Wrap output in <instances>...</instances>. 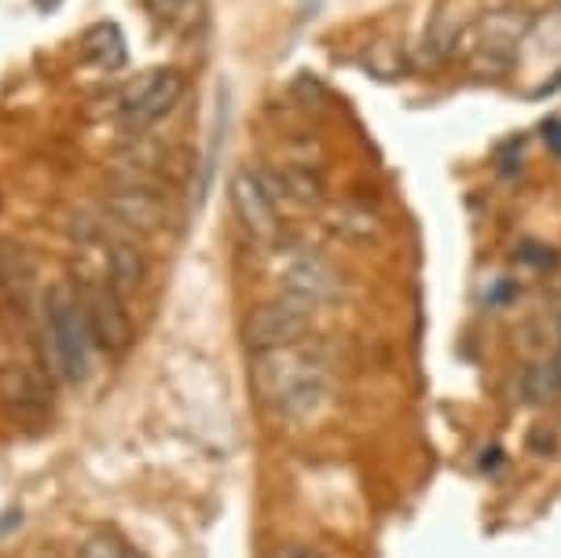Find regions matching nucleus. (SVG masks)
I'll use <instances>...</instances> for the list:
<instances>
[{
    "mask_svg": "<svg viewBox=\"0 0 561 558\" xmlns=\"http://www.w3.org/2000/svg\"><path fill=\"white\" fill-rule=\"evenodd\" d=\"M78 558H144V555L125 547V540H118L114 533H92L89 540L78 547Z\"/></svg>",
    "mask_w": 561,
    "mask_h": 558,
    "instance_id": "obj_17",
    "label": "nucleus"
},
{
    "mask_svg": "<svg viewBox=\"0 0 561 558\" xmlns=\"http://www.w3.org/2000/svg\"><path fill=\"white\" fill-rule=\"evenodd\" d=\"M528 23L525 12H514L511 4L506 8H489L484 19L478 26H470V56L473 62H481V67H506L514 56H517V45L528 37Z\"/></svg>",
    "mask_w": 561,
    "mask_h": 558,
    "instance_id": "obj_6",
    "label": "nucleus"
},
{
    "mask_svg": "<svg viewBox=\"0 0 561 558\" xmlns=\"http://www.w3.org/2000/svg\"><path fill=\"white\" fill-rule=\"evenodd\" d=\"M275 280H279L283 294H290V298H298V301H309L316 309L337 294V272L331 269V261L301 247L287 250V254L275 261Z\"/></svg>",
    "mask_w": 561,
    "mask_h": 558,
    "instance_id": "obj_7",
    "label": "nucleus"
},
{
    "mask_svg": "<svg viewBox=\"0 0 561 558\" xmlns=\"http://www.w3.org/2000/svg\"><path fill=\"white\" fill-rule=\"evenodd\" d=\"M228 198H231V209H236L239 225L247 228L253 239L279 236V206H275V198L268 195V187H264L261 173L239 170L228 184Z\"/></svg>",
    "mask_w": 561,
    "mask_h": 558,
    "instance_id": "obj_8",
    "label": "nucleus"
},
{
    "mask_svg": "<svg viewBox=\"0 0 561 558\" xmlns=\"http://www.w3.org/2000/svg\"><path fill=\"white\" fill-rule=\"evenodd\" d=\"M34 258L26 254V247L4 243L0 247V291L12 298V305H30V294H34Z\"/></svg>",
    "mask_w": 561,
    "mask_h": 558,
    "instance_id": "obj_12",
    "label": "nucleus"
},
{
    "mask_svg": "<svg viewBox=\"0 0 561 558\" xmlns=\"http://www.w3.org/2000/svg\"><path fill=\"white\" fill-rule=\"evenodd\" d=\"M81 56L100 70H122L125 59H129V45H125V34L118 23H96L89 34L81 37Z\"/></svg>",
    "mask_w": 561,
    "mask_h": 558,
    "instance_id": "obj_11",
    "label": "nucleus"
},
{
    "mask_svg": "<svg viewBox=\"0 0 561 558\" xmlns=\"http://www.w3.org/2000/svg\"><path fill=\"white\" fill-rule=\"evenodd\" d=\"M522 397L528 405H554L561 397L554 367H550V364H528L522 372Z\"/></svg>",
    "mask_w": 561,
    "mask_h": 558,
    "instance_id": "obj_15",
    "label": "nucleus"
},
{
    "mask_svg": "<svg viewBox=\"0 0 561 558\" xmlns=\"http://www.w3.org/2000/svg\"><path fill=\"white\" fill-rule=\"evenodd\" d=\"M543 140L554 147V151H561V122H547L543 125Z\"/></svg>",
    "mask_w": 561,
    "mask_h": 558,
    "instance_id": "obj_19",
    "label": "nucleus"
},
{
    "mask_svg": "<svg viewBox=\"0 0 561 558\" xmlns=\"http://www.w3.org/2000/svg\"><path fill=\"white\" fill-rule=\"evenodd\" d=\"M312 312H316V305L290 298V294H279V298L253 305L247 323H242V334H247V342L257 353L305 342V331H309V323H312Z\"/></svg>",
    "mask_w": 561,
    "mask_h": 558,
    "instance_id": "obj_4",
    "label": "nucleus"
},
{
    "mask_svg": "<svg viewBox=\"0 0 561 558\" xmlns=\"http://www.w3.org/2000/svg\"><path fill=\"white\" fill-rule=\"evenodd\" d=\"M0 397L15 408V412H37L45 408V394H41L37 378L26 372V367H4L0 372Z\"/></svg>",
    "mask_w": 561,
    "mask_h": 558,
    "instance_id": "obj_14",
    "label": "nucleus"
},
{
    "mask_svg": "<svg viewBox=\"0 0 561 558\" xmlns=\"http://www.w3.org/2000/svg\"><path fill=\"white\" fill-rule=\"evenodd\" d=\"M558 339H561V323H558Z\"/></svg>",
    "mask_w": 561,
    "mask_h": 558,
    "instance_id": "obj_21",
    "label": "nucleus"
},
{
    "mask_svg": "<svg viewBox=\"0 0 561 558\" xmlns=\"http://www.w3.org/2000/svg\"><path fill=\"white\" fill-rule=\"evenodd\" d=\"M275 558H323L320 551H316V547H301V544H294V547H283L279 555Z\"/></svg>",
    "mask_w": 561,
    "mask_h": 558,
    "instance_id": "obj_18",
    "label": "nucleus"
},
{
    "mask_svg": "<svg viewBox=\"0 0 561 558\" xmlns=\"http://www.w3.org/2000/svg\"><path fill=\"white\" fill-rule=\"evenodd\" d=\"M253 389L279 419H309L331 401V372L305 342L253 353Z\"/></svg>",
    "mask_w": 561,
    "mask_h": 558,
    "instance_id": "obj_1",
    "label": "nucleus"
},
{
    "mask_svg": "<svg viewBox=\"0 0 561 558\" xmlns=\"http://www.w3.org/2000/svg\"><path fill=\"white\" fill-rule=\"evenodd\" d=\"M107 272H111V287L118 294H133L144 287L147 280V261L133 243L125 239H114L107 247Z\"/></svg>",
    "mask_w": 561,
    "mask_h": 558,
    "instance_id": "obj_13",
    "label": "nucleus"
},
{
    "mask_svg": "<svg viewBox=\"0 0 561 558\" xmlns=\"http://www.w3.org/2000/svg\"><path fill=\"white\" fill-rule=\"evenodd\" d=\"M78 301L84 312V323H89L92 342L100 345L103 353H125L133 345V320L125 312L122 294L111 287V280H81L78 287Z\"/></svg>",
    "mask_w": 561,
    "mask_h": 558,
    "instance_id": "obj_3",
    "label": "nucleus"
},
{
    "mask_svg": "<svg viewBox=\"0 0 561 558\" xmlns=\"http://www.w3.org/2000/svg\"><path fill=\"white\" fill-rule=\"evenodd\" d=\"M103 217H111L114 225H122L129 231H158L169 225V206L151 187L129 184V187H114V192L103 198Z\"/></svg>",
    "mask_w": 561,
    "mask_h": 558,
    "instance_id": "obj_9",
    "label": "nucleus"
},
{
    "mask_svg": "<svg viewBox=\"0 0 561 558\" xmlns=\"http://www.w3.org/2000/svg\"><path fill=\"white\" fill-rule=\"evenodd\" d=\"M184 96V73L176 70H147L136 81H129L118 100L122 125L129 133L151 129L158 118H165L176 107V100Z\"/></svg>",
    "mask_w": 561,
    "mask_h": 558,
    "instance_id": "obj_5",
    "label": "nucleus"
},
{
    "mask_svg": "<svg viewBox=\"0 0 561 558\" xmlns=\"http://www.w3.org/2000/svg\"><path fill=\"white\" fill-rule=\"evenodd\" d=\"M466 34H470V23L462 19L459 0H440L426 23V34H422L419 62L422 67H444V62L459 52Z\"/></svg>",
    "mask_w": 561,
    "mask_h": 558,
    "instance_id": "obj_10",
    "label": "nucleus"
},
{
    "mask_svg": "<svg viewBox=\"0 0 561 558\" xmlns=\"http://www.w3.org/2000/svg\"><path fill=\"white\" fill-rule=\"evenodd\" d=\"M550 367H554V378H558V389H561V350H558L554 361H550Z\"/></svg>",
    "mask_w": 561,
    "mask_h": 558,
    "instance_id": "obj_20",
    "label": "nucleus"
},
{
    "mask_svg": "<svg viewBox=\"0 0 561 558\" xmlns=\"http://www.w3.org/2000/svg\"><path fill=\"white\" fill-rule=\"evenodd\" d=\"M331 225H334L337 236H345V239H370L378 228V220L364 206H337Z\"/></svg>",
    "mask_w": 561,
    "mask_h": 558,
    "instance_id": "obj_16",
    "label": "nucleus"
},
{
    "mask_svg": "<svg viewBox=\"0 0 561 558\" xmlns=\"http://www.w3.org/2000/svg\"><path fill=\"white\" fill-rule=\"evenodd\" d=\"M92 334L84 323L78 291L56 283L45 294V356L59 383L81 386L92 372Z\"/></svg>",
    "mask_w": 561,
    "mask_h": 558,
    "instance_id": "obj_2",
    "label": "nucleus"
}]
</instances>
